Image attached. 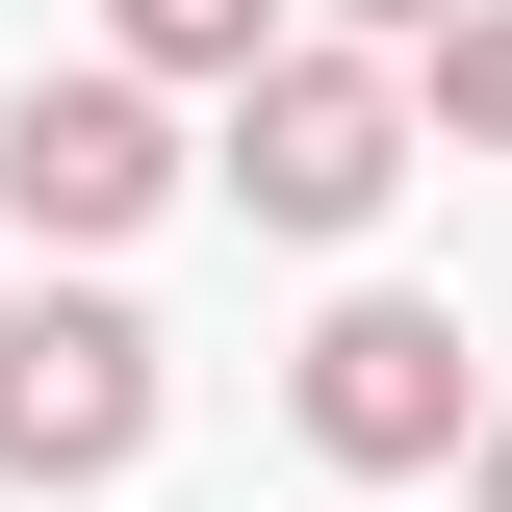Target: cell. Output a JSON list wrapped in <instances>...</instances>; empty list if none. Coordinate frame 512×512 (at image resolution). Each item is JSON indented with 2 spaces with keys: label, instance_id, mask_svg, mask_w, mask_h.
Wrapping results in <instances>:
<instances>
[{
  "label": "cell",
  "instance_id": "ba28073f",
  "mask_svg": "<svg viewBox=\"0 0 512 512\" xmlns=\"http://www.w3.org/2000/svg\"><path fill=\"white\" fill-rule=\"evenodd\" d=\"M487 512H512V436H487Z\"/></svg>",
  "mask_w": 512,
  "mask_h": 512
},
{
  "label": "cell",
  "instance_id": "3957f363",
  "mask_svg": "<svg viewBox=\"0 0 512 512\" xmlns=\"http://www.w3.org/2000/svg\"><path fill=\"white\" fill-rule=\"evenodd\" d=\"M154 461V333L77 282V308H0V487H128Z\"/></svg>",
  "mask_w": 512,
  "mask_h": 512
},
{
  "label": "cell",
  "instance_id": "8992f818",
  "mask_svg": "<svg viewBox=\"0 0 512 512\" xmlns=\"http://www.w3.org/2000/svg\"><path fill=\"white\" fill-rule=\"evenodd\" d=\"M410 128H461V154H512V0H461L436 52H410Z\"/></svg>",
  "mask_w": 512,
  "mask_h": 512
},
{
  "label": "cell",
  "instance_id": "7a4b0ae2",
  "mask_svg": "<svg viewBox=\"0 0 512 512\" xmlns=\"http://www.w3.org/2000/svg\"><path fill=\"white\" fill-rule=\"evenodd\" d=\"M282 410H308V461H333V487H410V461H461V308L359 282V308L282 359Z\"/></svg>",
  "mask_w": 512,
  "mask_h": 512
},
{
  "label": "cell",
  "instance_id": "6da1fadb",
  "mask_svg": "<svg viewBox=\"0 0 512 512\" xmlns=\"http://www.w3.org/2000/svg\"><path fill=\"white\" fill-rule=\"evenodd\" d=\"M384 180H410V77H384V52H308V26H282V52L231 77V205H256V231H359Z\"/></svg>",
  "mask_w": 512,
  "mask_h": 512
},
{
  "label": "cell",
  "instance_id": "52a82bcc",
  "mask_svg": "<svg viewBox=\"0 0 512 512\" xmlns=\"http://www.w3.org/2000/svg\"><path fill=\"white\" fill-rule=\"evenodd\" d=\"M333 26H410V52H436V26H461V0H333Z\"/></svg>",
  "mask_w": 512,
  "mask_h": 512
},
{
  "label": "cell",
  "instance_id": "5b68a950",
  "mask_svg": "<svg viewBox=\"0 0 512 512\" xmlns=\"http://www.w3.org/2000/svg\"><path fill=\"white\" fill-rule=\"evenodd\" d=\"M103 52H128V77H256L282 0H103Z\"/></svg>",
  "mask_w": 512,
  "mask_h": 512
},
{
  "label": "cell",
  "instance_id": "277c9868",
  "mask_svg": "<svg viewBox=\"0 0 512 512\" xmlns=\"http://www.w3.org/2000/svg\"><path fill=\"white\" fill-rule=\"evenodd\" d=\"M0 205H26V231H154V205H180V128H154V77H26V103H0Z\"/></svg>",
  "mask_w": 512,
  "mask_h": 512
}]
</instances>
